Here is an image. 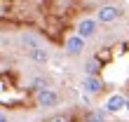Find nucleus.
Instances as JSON below:
<instances>
[{
	"mask_svg": "<svg viewBox=\"0 0 129 122\" xmlns=\"http://www.w3.org/2000/svg\"><path fill=\"white\" fill-rule=\"evenodd\" d=\"M85 122H106V110H89L85 115Z\"/></svg>",
	"mask_w": 129,
	"mask_h": 122,
	"instance_id": "7",
	"label": "nucleus"
},
{
	"mask_svg": "<svg viewBox=\"0 0 129 122\" xmlns=\"http://www.w3.org/2000/svg\"><path fill=\"white\" fill-rule=\"evenodd\" d=\"M21 42L28 45V49H38V47H40L38 38H35V35H31V33H24V35H21Z\"/></svg>",
	"mask_w": 129,
	"mask_h": 122,
	"instance_id": "9",
	"label": "nucleus"
},
{
	"mask_svg": "<svg viewBox=\"0 0 129 122\" xmlns=\"http://www.w3.org/2000/svg\"><path fill=\"white\" fill-rule=\"evenodd\" d=\"M85 73L87 75H96L99 73V64H96V61H87V64H85Z\"/></svg>",
	"mask_w": 129,
	"mask_h": 122,
	"instance_id": "10",
	"label": "nucleus"
},
{
	"mask_svg": "<svg viewBox=\"0 0 129 122\" xmlns=\"http://www.w3.org/2000/svg\"><path fill=\"white\" fill-rule=\"evenodd\" d=\"M96 17H99V21H103V24H110V21H115L120 17V10L115 5H103L101 10L96 12Z\"/></svg>",
	"mask_w": 129,
	"mask_h": 122,
	"instance_id": "2",
	"label": "nucleus"
},
{
	"mask_svg": "<svg viewBox=\"0 0 129 122\" xmlns=\"http://www.w3.org/2000/svg\"><path fill=\"white\" fill-rule=\"evenodd\" d=\"M49 122H68V115H56V117H52Z\"/></svg>",
	"mask_w": 129,
	"mask_h": 122,
	"instance_id": "12",
	"label": "nucleus"
},
{
	"mask_svg": "<svg viewBox=\"0 0 129 122\" xmlns=\"http://www.w3.org/2000/svg\"><path fill=\"white\" fill-rule=\"evenodd\" d=\"M45 85H47V82H45L42 78H35V80H33V87H35L38 92H42V89H47V87H45Z\"/></svg>",
	"mask_w": 129,
	"mask_h": 122,
	"instance_id": "11",
	"label": "nucleus"
},
{
	"mask_svg": "<svg viewBox=\"0 0 129 122\" xmlns=\"http://www.w3.org/2000/svg\"><path fill=\"white\" fill-rule=\"evenodd\" d=\"M0 122H10V117H7V115H5L3 110H0Z\"/></svg>",
	"mask_w": 129,
	"mask_h": 122,
	"instance_id": "13",
	"label": "nucleus"
},
{
	"mask_svg": "<svg viewBox=\"0 0 129 122\" xmlns=\"http://www.w3.org/2000/svg\"><path fill=\"white\" fill-rule=\"evenodd\" d=\"M0 61H3V59H0Z\"/></svg>",
	"mask_w": 129,
	"mask_h": 122,
	"instance_id": "15",
	"label": "nucleus"
},
{
	"mask_svg": "<svg viewBox=\"0 0 129 122\" xmlns=\"http://www.w3.org/2000/svg\"><path fill=\"white\" fill-rule=\"evenodd\" d=\"M59 103V94L54 89H42V92H38V106H42V108H52V106H56Z\"/></svg>",
	"mask_w": 129,
	"mask_h": 122,
	"instance_id": "1",
	"label": "nucleus"
},
{
	"mask_svg": "<svg viewBox=\"0 0 129 122\" xmlns=\"http://www.w3.org/2000/svg\"><path fill=\"white\" fill-rule=\"evenodd\" d=\"M82 47H85V40H82L80 35H71L66 40V49H68V54H80Z\"/></svg>",
	"mask_w": 129,
	"mask_h": 122,
	"instance_id": "6",
	"label": "nucleus"
},
{
	"mask_svg": "<svg viewBox=\"0 0 129 122\" xmlns=\"http://www.w3.org/2000/svg\"><path fill=\"white\" fill-rule=\"evenodd\" d=\"M82 89L87 92V94H96V92L103 89V82L96 78V75H87L85 80H82Z\"/></svg>",
	"mask_w": 129,
	"mask_h": 122,
	"instance_id": "4",
	"label": "nucleus"
},
{
	"mask_svg": "<svg viewBox=\"0 0 129 122\" xmlns=\"http://www.w3.org/2000/svg\"><path fill=\"white\" fill-rule=\"evenodd\" d=\"M31 59L38 61V64H45L49 56H47V52H45V47H38V49H31Z\"/></svg>",
	"mask_w": 129,
	"mask_h": 122,
	"instance_id": "8",
	"label": "nucleus"
},
{
	"mask_svg": "<svg viewBox=\"0 0 129 122\" xmlns=\"http://www.w3.org/2000/svg\"><path fill=\"white\" fill-rule=\"evenodd\" d=\"M124 106H127V99H124V96L113 94L108 101H106V110H108V113H117V110H122Z\"/></svg>",
	"mask_w": 129,
	"mask_h": 122,
	"instance_id": "5",
	"label": "nucleus"
},
{
	"mask_svg": "<svg viewBox=\"0 0 129 122\" xmlns=\"http://www.w3.org/2000/svg\"><path fill=\"white\" fill-rule=\"evenodd\" d=\"M96 33V21L94 19H82L80 24H78V35L85 40V38H92Z\"/></svg>",
	"mask_w": 129,
	"mask_h": 122,
	"instance_id": "3",
	"label": "nucleus"
},
{
	"mask_svg": "<svg viewBox=\"0 0 129 122\" xmlns=\"http://www.w3.org/2000/svg\"><path fill=\"white\" fill-rule=\"evenodd\" d=\"M127 108H129V101H127Z\"/></svg>",
	"mask_w": 129,
	"mask_h": 122,
	"instance_id": "14",
	"label": "nucleus"
}]
</instances>
